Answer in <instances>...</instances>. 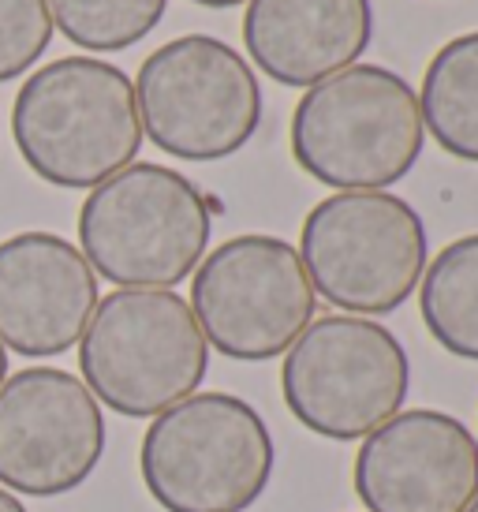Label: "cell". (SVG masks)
Wrapping results in <instances>:
<instances>
[{
	"label": "cell",
	"mask_w": 478,
	"mask_h": 512,
	"mask_svg": "<svg viewBox=\"0 0 478 512\" xmlns=\"http://www.w3.org/2000/svg\"><path fill=\"white\" fill-rule=\"evenodd\" d=\"M464 512H478V494H475V501H471V505H467Z\"/></svg>",
	"instance_id": "cell-21"
},
{
	"label": "cell",
	"mask_w": 478,
	"mask_h": 512,
	"mask_svg": "<svg viewBox=\"0 0 478 512\" xmlns=\"http://www.w3.org/2000/svg\"><path fill=\"white\" fill-rule=\"evenodd\" d=\"M53 30L45 0H0V83L30 72L45 57Z\"/></svg>",
	"instance_id": "cell-17"
},
{
	"label": "cell",
	"mask_w": 478,
	"mask_h": 512,
	"mask_svg": "<svg viewBox=\"0 0 478 512\" xmlns=\"http://www.w3.org/2000/svg\"><path fill=\"white\" fill-rule=\"evenodd\" d=\"M0 512H27V509H23V501L15 498L12 490H4V486H0Z\"/></svg>",
	"instance_id": "cell-18"
},
{
	"label": "cell",
	"mask_w": 478,
	"mask_h": 512,
	"mask_svg": "<svg viewBox=\"0 0 478 512\" xmlns=\"http://www.w3.org/2000/svg\"><path fill=\"white\" fill-rule=\"evenodd\" d=\"M79 370L98 404L127 419H157L195 397L210 344L172 288H116L98 299L79 341Z\"/></svg>",
	"instance_id": "cell-4"
},
{
	"label": "cell",
	"mask_w": 478,
	"mask_h": 512,
	"mask_svg": "<svg viewBox=\"0 0 478 512\" xmlns=\"http://www.w3.org/2000/svg\"><path fill=\"white\" fill-rule=\"evenodd\" d=\"M105 456L94 393L60 367H27L0 385V486L27 498L71 494Z\"/></svg>",
	"instance_id": "cell-10"
},
{
	"label": "cell",
	"mask_w": 478,
	"mask_h": 512,
	"mask_svg": "<svg viewBox=\"0 0 478 512\" xmlns=\"http://www.w3.org/2000/svg\"><path fill=\"white\" fill-rule=\"evenodd\" d=\"M4 378H8V348L0 344V385H4Z\"/></svg>",
	"instance_id": "cell-20"
},
{
	"label": "cell",
	"mask_w": 478,
	"mask_h": 512,
	"mask_svg": "<svg viewBox=\"0 0 478 512\" xmlns=\"http://www.w3.org/2000/svg\"><path fill=\"white\" fill-rule=\"evenodd\" d=\"M273 438L254 404L195 393L142 434L139 471L165 512H243L273 479Z\"/></svg>",
	"instance_id": "cell-5"
},
{
	"label": "cell",
	"mask_w": 478,
	"mask_h": 512,
	"mask_svg": "<svg viewBox=\"0 0 478 512\" xmlns=\"http://www.w3.org/2000/svg\"><path fill=\"white\" fill-rule=\"evenodd\" d=\"M374 38L370 0H247L243 45L281 86H318L359 64Z\"/></svg>",
	"instance_id": "cell-13"
},
{
	"label": "cell",
	"mask_w": 478,
	"mask_h": 512,
	"mask_svg": "<svg viewBox=\"0 0 478 512\" xmlns=\"http://www.w3.org/2000/svg\"><path fill=\"white\" fill-rule=\"evenodd\" d=\"M422 124L449 157L478 165V30L441 45L422 75Z\"/></svg>",
	"instance_id": "cell-14"
},
{
	"label": "cell",
	"mask_w": 478,
	"mask_h": 512,
	"mask_svg": "<svg viewBox=\"0 0 478 512\" xmlns=\"http://www.w3.org/2000/svg\"><path fill=\"white\" fill-rule=\"evenodd\" d=\"M419 311L422 326L449 356L478 363V232L441 247L426 266Z\"/></svg>",
	"instance_id": "cell-15"
},
{
	"label": "cell",
	"mask_w": 478,
	"mask_h": 512,
	"mask_svg": "<svg viewBox=\"0 0 478 512\" xmlns=\"http://www.w3.org/2000/svg\"><path fill=\"white\" fill-rule=\"evenodd\" d=\"M210 199L180 169L135 161L86 195L79 251L116 288H172L206 258Z\"/></svg>",
	"instance_id": "cell-3"
},
{
	"label": "cell",
	"mask_w": 478,
	"mask_h": 512,
	"mask_svg": "<svg viewBox=\"0 0 478 512\" xmlns=\"http://www.w3.org/2000/svg\"><path fill=\"white\" fill-rule=\"evenodd\" d=\"M191 4H202V8H236V4H247V0H191Z\"/></svg>",
	"instance_id": "cell-19"
},
{
	"label": "cell",
	"mask_w": 478,
	"mask_h": 512,
	"mask_svg": "<svg viewBox=\"0 0 478 512\" xmlns=\"http://www.w3.org/2000/svg\"><path fill=\"white\" fill-rule=\"evenodd\" d=\"M12 139L27 169L64 191H94L142 150L135 83L98 57H60L19 86Z\"/></svg>",
	"instance_id": "cell-1"
},
{
	"label": "cell",
	"mask_w": 478,
	"mask_h": 512,
	"mask_svg": "<svg viewBox=\"0 0 478 512\" xmlns=\"http://www.w3.org/2000/svg\"><path fill=\"white\" fill-rule=\"evenodd\" d=\"M98 273L57 232L0 243V344L23 359H53L83 341L98 311Z\"/></svg>",
	"instance_id": "cell-12"
},
{
	"label": "cell",
	"mask_w": 478,
	"mask_h": 512,
	"mask_svg": "<svg viewBox=\"0 0 478 512\" xmlns=\"http://www.w3.org/2000/svg\"><path fill=\"white\" fill-rule=\"evenodd\" d=\"M142 135L180 161H225L262 124L254 68L221 38L183 34L142 60L135 79Z\"/></svg>",
	"instance_id": "cell-7"
},
{
	"label": "cell",
	"mask_w": 478,
	"mask_h": 512,
	"mask_svg": "<svg viewBox=\"0 0 478 512\" xmlns=\"http://www.w3.org/2000/svg\"><path fill=\"white\" fill-rule=\"evenodd\" d=\"M299 258L314 296L348 314H393L426 273L419 210L393 191H337L303 221Z\"/></svg>",
	"instance_id": "cell-6"
},
{
	"label": "cell",
	"mask_w": 478,
	"mask_h": 512,
	"mask_svg": "<svg viewBox=\"0 0 478 512\" xmlns=\"http://www.w3.org/2000/svg\"><path fill=\"white\" fill-rule=\"evenodd\" d=\"M366 512H464L478 494V438L437 408L396 412L355 453Z\"/></svg>",
	"instance_id": "cell-11"
},
{
	"label": "cell",
	"mask_w": 478,
	"mask_h": 512,
	"mask_svg": "<svg viewBox=\"0 0 478 512\" xmlns=\"http://www.w3.org/2000/svg\"><path fill=\"white\" fill-rule=\"evenodd\" d=\"M408 389V352L374 318L325 314L284 352V404L318 438L359 441L374 434L404 408Z\"/></svg>",
	"instance_id": "cell-8"
},
{
	"label": "cell",
	"mask_w": 478,
	"mask_h": 512,
	"mask_svg": "<svg viewBox=\"0 0 478 512\" xmlns=\"http://www.w3.org/2000/svg\"><path fill=\"white\" fill-rule=\"evenodd\" d=\"M53 27L75 49L120 53L139 45L165 19L169 0H45Z\"/></svg>",
	"instance_id": "cell-16"
},
{
	"label": "cell",
	"mask_w": 478,
	"mask_h": 512,
	"mask_svg": "<svg viewBox=\"0 0 478 512\" xmlns=\"http://www.w3.org/2000/svg\"><path fill=\"white\" fill-rule=\"evenodd\" d=\"M314 307L318 296L299 247L281 236H232L191 277V311L202 337L239 363L284 356L314 322Z\"/></svg>",
	"instance_id": "cell-9"
},
{
	"label": "cell",
	"mask_w": 478,
	"mask_h": 512,
	"mask_svg": "<svg viewBox=\"0 0 478 512\" xmlns=\"http://www.w3.org/2000/svg\"><path fill=\"white\" fill-rule=\"evenodd\" d=\"M415 86L381 64H352L310 86L292 113V157L307 176L337 191H385L422 157Z\"/></svg>",
	"instance_id": "cell-2"
}]
</instances>
